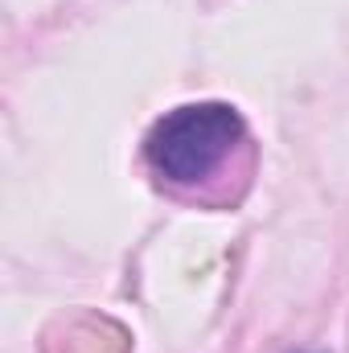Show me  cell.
I'll use <instances>...</instances> for the list:
<instances>
[{"mask_svg":"<svg viewBox=\"0 0 349 353\" xmlns=\"http://www.w3.org/2000/svg\"><path fill=\"white\" fill-rule=\"evenodd\" d=\"M247 144V119L235 103L201 99L165 111L144 136V161L165 185L193 189L230 165Z\"/></svg>","mask_w":349,"mask_h":353,"instance_id":"6da1fadb","label":"cell"}]
</instances>
